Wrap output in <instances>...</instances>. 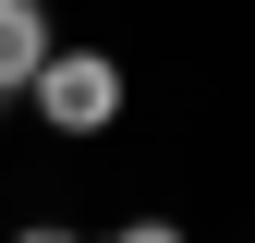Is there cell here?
<instances>
[{
    "label": "cell",
    "instance_id": "3957f363",
    "mask_svg": "<svg viewBox=\"0 0 255 243\" xmlns=\"http://www.w3.org/2000/svg\"><path fill=\"white\" fill-rule=\"evenodd\" d=\"M122 243H182V231H170V219H134V231H122Z\"/></svg>",
    "mask_w": 255,
    "mask_h": 243
},
{
    "label": "cell",
    "instance_id": "7a4b0ae2",
    "mask_svg": "<svg viewBox=\"0 0 255 243\" xmlns=\"http://www.w3.org/2000/svg\"><path fill=\"white\" fill-rule=\"evenodd\" d=\"M37 73H49V12L0 0V85H37Z\"/></svg>",
    "mask_w": 255,
    "mask_h": 243
},
{
    "label": "cell",
    "instance_id": "5b68a950",
    "mask_svg": "<svg viewBox=\"0 0 255 243\" xmlns=\"http://www.w3.org/2000/svg\"><path fill=\"white\" fill-rule=\"evenodd\" d=\"M0 98H12V85H0Z\"/></svg>",
    "mask_w": 255,
    "mask_h": 243
},
{
    "label": "cell",
    "instance_id": "277c9868",
    "mask_svg": "<svg viewBox=\"0 0 255 243\" xmlns=\"http://www.w3.org/2000/svg\"><path fill=\"white\" fill-rule=\"evenodd\" d=\"M12 243H73V231H12Z\"/></svg>",
    "mask_w": 255,
    "mask_h": 243
},
{
    "label": "cell",
    "instance_id": "6da1fadb",
    "mask_svg": "<svg viewBox=\"0 0 255 243\" xmlns=\"http://www.w3.org/2000/svg\"><path fill=\"white\" fill-rule=\"evenodd\" d=\"M37 110L61 122V134H98V122L122 110V61H98V49H49V73H37Z\"/></svg>",
    "mask_w": 255,
    "mask_h": 243
}]
</instances>
